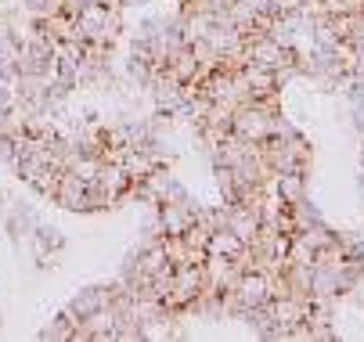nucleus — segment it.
I'll use <instances>...</instances> for the list:
<instances>
[{
	"instance_id": "f257e3e1",
	"label": "nucleus",
	"mask_w": 364,
	"mask_h": 342,
	"mask_svg": "<svg viewBox=\"0 0 364 342\" xmlns=\"http://www.w3.org/2000/svg\"><path fill=\"white\" fill-rule=\"evenodd\" d=\"M231 292L238 299V317H242L245 310H256V307L271 303V277L264 270H242V277H238V285Z\"/></svg>"
},
{
	"instance_id": "f03ea898",
	"label": "nucleus",
	"mask_w": 364,
	"mask_h": 342,
	"mask_svg": "<svg viewBox=\"0 0 364 342\" xmlns=\"http://www.w3.org/2000/svg\"><path fill=\"white\" fill-rule=\"evenodd\" d=\"M55 206L58 209H69V213H90V184L80 180L73 170H62L58 177V187H55Z\"/></svg>"
},
{
	"instance_id": "7ed1b4c3",
	"label": "nucleus",
	"mask_w": 364,
	"mask_h": 342,
	"mask_svg": "<svg viewBox=\"0 0 364 342\" xmlns=\"http://www.w3.org/2000/svg\"><path fill=\"white\" fill-rule=\"evenodd\" d=\"M245 72V83L252 90V101H274V97L282 94V79L274 69H259V65H242Z\"/></svg>"
},
{
	"instance_id": "20e7f679",
	"label": "nucleus",
	"mask_w": 364,
	"mask_h": 342,
	"mask_svg": "<svg viewBox=\"0 0 364 342\" xmlns=\"http://www.w3.org/2000/svg\"><path fill=\"white\" fill-rule=\"evenodd\" d=\"M166 72L177 79V83H198L202 76H198V58H195V51H191V47L184 43V47H177V51L166 58Z\"/></svg>"
},
{
	"instance_id": "39448f33",
	"label": "nucleus",
	"mask_w": 364,
	"mask_h": 342,
	"mask_svg": "<svg viewBox=\"0 0 364 342\" xmlns=\"http://www.w3.org/2000/svg\"><path fill=\"white\" fill-rule=\"evenodd\" d=\"M76 324H80V317L65 307L55 321L40 331V338H43V342H73V338H76Z\"/></svg>"
},
{
	"instance_id": "423d86ee",
	"label": "nucleus",
	"mask_w": 364,
	"mask_h": 342,
	"mask_svg": "<svg viewBox=\"0 0 364 342\" xmlns=\"http://www.w3.org/2000/svg\"><path fill=\"white\" fill-rule=\"evenodd\" d=\"M245 249V241L238 238V234H231L228 227H217V231H210V246H205V253H213V256H238Z\"/></svg>"
},
{
	"instance_id": "0eeeda50",
	"label": "nucleus",
	"mask_w": 364,
	"mask_h": 342,
	"mask_svg": "<svg viewBox=\"0 0 364 342\" xmlns=\"http://www.w3.org/2000/svg\"><path fill=\"white\" fill-rule=\"evenodd\" d=\"M109 303V288H83L80 296H73V303H69V310L83 321L87 314H94V310H101Z\"/></svg>"
},
{
	"instance_id": "6e6552de",
	"label": "nucleus",
	"mask_w": 364,
	"mask_h": 342,
	"mask_svg": "<svg viewBox=\"0 0 364 342\" xmlns=\"http://www.w3.org/2000/svg\"><path fill=\"white\" fill-rule=\"evenodd\" d=\"M58 177H62V170H58V166H43V170H40V173H36L29 184L43 194V199H50V194H55V187H58Z\"/></svg>"
}]
</instances>
